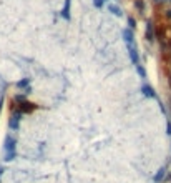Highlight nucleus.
Segmentation results:
<instances>
[{"mask_svg": "<svg viewBox=\"0 0 171 183\" xmlns=\"http://www.w3.org/2000/svg\"><path fill=\"white\" fill-rule=\"evenodd\" d=\"M93 3H95L96 7H101V5H103V0H93Z\"/></svg>", "mask_w": 171, "mask_h": 183, "instance_id": "f257e3e1", "label": "nucleus"}]
</instances>
